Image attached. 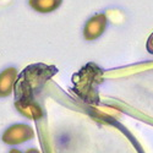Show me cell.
<instances>
[{
  "mask_svg": "<svg viewBox=\"0 0 153 153\" xmlns=\"http://www.w3.org/2000/svg\"><path fill=\"white\" fill-rule=\"evenodd\" d=\"M61 4V0H30V5L41 12H49L55 10Z\"/></svg>",
  "mask_w": 153,
  "mask_h": 153,
  "instance_id": "obj_3",
  "label": "cell"
},
{
  "mask_svg": "<svg viewBox=\"0 0 153 153\" xmlns=\"http://www.w3.org/2000/svg\"><path fill=\"white\" fill-rule=\"evenodd\" d=\"M16 77L15 69H7L3 74H0V97H5L12 92V86Z\"/></svg>",
  "mask_w": 153,
  "mask_h": 153,
  "instance_id": "obj_2",
  "label": "cell"
},
{
  "mask_svg": "<svg viewBox=\"0 0 153 153\" xmlns=\"http://www.w3.org/2000/svg\"><path fill=\"white\" fill-rule=\"evenodd\" d=\"M147 50L149 53L153 54V33L151 34V37L148 38V41H147Z\"/></svg>",
  "mask_w": 153,
  "mask_h": 153,
  "instance_id": "obj_4",
  "label": "cell"
},
{
  "mask_svg": "<svg viewBox=\"0 0 153 153\" xmlns=\"http://www.w3.org/2000/svg\"><path fill=\"white\" fill-rule=\"evenodd\" d=\"M105 23L107 19L104 15H97L93 19H91L85 27L86 39H96L97 37H99L105 28Z\"/></svg>",
  "mask_w": 153,
  "mask_h": 153,
  "instance_id": "obj_1",
  "label": "cell"
}]
</instances>
